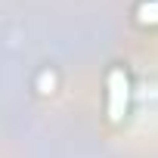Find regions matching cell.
Here are the masks:
<instances>
[{
  "label": "cell",
  "mask_w": 158,
  "mask_h": 158,
  "mask_svg": "<svg viewBox=\"0 0 158 158\" xmlns=\"http://www.w3.org/2000/svg\"><path fill=\"white\" fill-rule=\"evenodd\" d=\"M127 106H130V77L121 65H115L106 74V115H109V121L118 124L127 115Z\"/></svg>",
  "instance_id": "6da1fadb"
},
{
  "label": "cell",
  "mask_w": 158,
  "mask_h": 158,
  "mask_svg": "<svg viewBox=\"0 0 158 158\" xmlns=\"http://www.w3.org/2000/svg\"><path fill=\"white\" fill-rule=\"evenodd\" d=\"M133 16L139 25H158V0H139Z\"/></svg>",
  "instance_id": "7a4b0ae2"
},
{
  "label": "cell",
  "mask_w": 158,
  "mask_h": 158,
  "mask_svg": "<svg viewBox=\"0 0 158 158\" xmlns=\"http://www.w3.org/2000/svg\"><path fill=\"white\" fill-rule=\"evenodd\" d=\"M34 87H37V93H53V90H56V74H53L50 68H44V71L37 74Z\"/></svg>",
  "instance_id": "3957f363"
}]
</instances>
